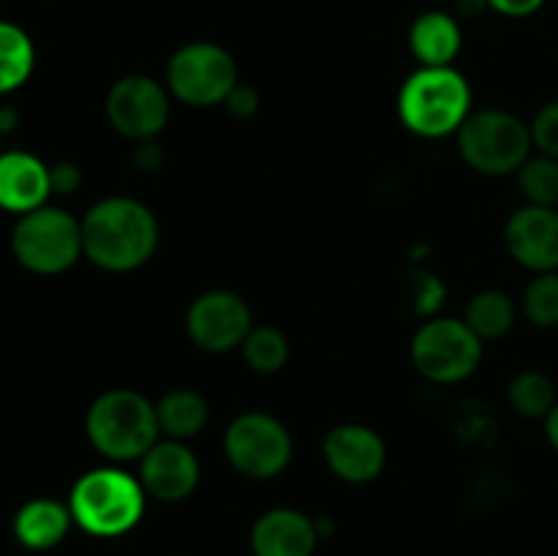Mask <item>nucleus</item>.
Returning <instances> with one entry per match:
<instances>
[{
	"label": "nucleus",
	"mask_w": 558,
	"mask_h": 556,
	"mask_svg": "<svg viewBox=\"0 0 558 556\" xmlns=\"http://www.w3.org/2000/svg\"><path fill=\"white\" fill-rule=\"evenodd\" d=\"M227 109L234 118H251L259 109V93L248 85H238L227 98Z\"/></svg>",
	"instance_id": "obj_28"
},
{
	"label": "nucleus",
	"mask_w": 558,
	"mask_h": 556,
	"mask_svg": "<svg viewBox=\"0 0 558 556\" xmlns=\"http://www.w3.org/2000/svg\"><path fill=\"white\" fill-rule=\"evenodd\" d=\"M90 445L109 461H136L161 436L156 403L136 390H107L90 403L85 418Z\"/></svg>",
	"instance_id": "obj_3"
},
{
	"label": "nucleus",
	"mask_w": 558,
	"mask_h": 556,
	"mask_svg": "<svg viewBox=\"0 0 558 556\" xmlns=\"http://www.w3.org/2000/svg\"><path fill=\"white\" fill-rule=\"evenodd\" d=\"M140 483L158 501H180L199 483V461L185 442H156L140 458Z\"/></svg>",
	"instance_id": "obj_14"
},
{
	"label": "nucleus",
	"mask_w": 558,
	"mask_h": 556,
	"mask_svg": "<svg viewBox=\"0 0 558 556\" xmlns=\"http://www.w3.org/2000/svg\"><path fill=\"white\" fill-rule=\"evenodd\" d=\"M223 450L240 474L270 480L278 478L292 461V436L272 414L245 412L229 423Z\"/></svg>",
	"instance_id": "obj_9"
},
{
	"label": "nucleus",
	"mask_w": 558,
	"mask_h": 556,
	"mask_svg": "<svg viewBox=\"0 0 558 556\" xmlns=\"http://www.w3.org/2000/svg\"><path fill=\"white\" fill-rule=\"evenodd\" d=\"M319 540V527L305 512L276 507L256 518L251 529L254 556H311Z\"/></svg>",
	"instance_id": "obj_15"
},
{
	"label": "nucleus",
	"mask_w": 558,
	"mask_h": 556,
	"mask_svg": "<svg viewBox=\"0 0 558 556\" xmlns=\"http://www.w3.org/2000/svg\"><path fill=\"white\" fill-rule=\"evenodd\" d=\"M107 118L125 140H156L169 120V87L145 74L123 76L109 87Z\"/></svg>",
	"instance_id": "obj_11"
},
{
	"label": "nucleus",
	"mask_w": 558,
	"mask_h": 556,
	"mask_svg": "<svg viewBox=\"0 0 558 556\" xmlns=\"http://www.w3.org/2000/svg\"><path fill=\"white\" fill-rule=\"evenodd\" d=\"M238 85V63L227 49L213 41H191L169 58V93L189 107L227 104L229 93Z\"/></svg>",
	"instance_id": "obj_7"
},
{
	"label": "nucleus",
	"mask_w": 558,
	"mask_h": 556,
	"mask_svg": "<svg viewBox=\"0 0 558 556\" xmlns=\"http://www.w3.org/2000/svg\"><path fill=\"white\" fill-rule=\"evenodd\" d=\"M510 403L521 418H548L550 409L558 403L554 379L539 374V371H523V374H518L515 379H512Z\"/></svg>",
	"instance_id": "obj_22"
},
{
	"label": "nucleus",
	"mask_w": 558,
	"mask_h": 556,
	"mask_svg": "<svg viewBox=\"0 0 558 556\" xmlns=\"http://www.w3.org/2000/svg\"><path fill=\"white\" fill-rule=\"evenodd\" d=\"M518 185L529 205L558 207V158L554 156H529L518 169Z\"/></svg>",
	"instance_id": "obj_24"
},
{
	"label": "nucleus",
	"mask_w": 558,
	"mask_h": 556,
	"mask_svg": "<svg viewBox=\"0 0 558 556\" xmlns=\"http://www.w3.org/2000/svg\"><path fill=\"white\" fill-rule=\"evenodd\" d=\"M398 114L412 134L441 140L472 114V87L452 65H420L398 93Z\"/></svg>",
	"instance_id": "obj_2"
},
{
	"label": "nucleus",
	"mask_w": 558,
	"mask_h": 556,
	"mask_svg": "<svg viewBox=\"0 0 558 556\" xmlns=\"http://www.w3.org/2000/svg\"><path fill=\"white\" fill-rule=\"evenodd\" d=\"M16 123H20V114H16V109L0 107V134H9V131H14Z\"/></svg>",
	"instance_id": "obj_33"
},
{
	"label": "nucleus",
	"mask_w": 558,
	"mask_h": 556,
	"mask_svg": "<svg viewBox=\"0 0 558 556\" xmlns=\"http://www.w3.org/2000/svg\"><path fill=\"white\" fill-rule=\"evenodd\" d=\"M523 314L534 327H558V270L532 278L523 292Z\"/></svg>",
	"instance_id": "obj_25"
},
{
	"label": "nucleus",
	"mask_w": 558,
	"mask_h": 556,
	"mask_svg": "<svg viewBox=\"0 0 558 556\" xmlns=\"http://www.w3.org/2000/svg\"><path fill=\"white\" fill-rule=\"evenodd\" d=\"M532 131L518 114L505 109H480L458 129V150L480 174H510L532 156Z\"/></svg>",
	"instance_id": "obj_5"
},
{
	"label": "nucleus",
	"mask_w": 558,
	"mask_h": 556,
	"mask_svg": "<svg viewBox=\"0 0 558 556\" xmlns=\"http://www.w3.org/2000/svg\"><path fill=\"white\" fill-rule=\"evenodd\" d=\"M456 11L461 16H477L488 11V0H456Z\"/></svg>",
	"instance_id": "obj_31"
},
{
	"label": "nucleus",
	"mask_w": 558,
	"mask_h": 556,
	"mask_svg": "<svg viewBox=\"0 0 558 556\" xmlns=\"http://www.w3.org/2000/svg\"><path fill=\"white\" fill-rule=\"evenodd\" d=\"M483 360V338L463 319L441 316L420 325L412 338V363L425 379L450 385L477 371Z\"/></svg>",
	"instance_id": "obj_8"
},
{
	"label": "nucleus",
	"mask_w": 558,
	"mask_h": 556,
	"mask_svg": "<svg viewBox=\"0 0 558 556\" xmlns=\"http://www.w3.org/2000/svg\"><path fill=\"white\" fill-rule=\"evenodd\" d=\"M325 461L347 483H371L387 463V447L374 428L360 423L336 425L325 436Z\"/></svg>",
	"instance_id": "obj_13"
},
{
	"label": "nucleus",
	"mask_w": 558,
	"mask_h": 556,
	"mask_svg": "<svg viewBox=\"0 0 558 556\" xmlns=\"http://www.w3.org/2000/svg\"><path fill=\"white\" fill-rule=\"evenodd\" d=\"M49 180H52V191H58V194H74L82 183V172L76 164L63 161L49 167Z\"/></svg>",
	"instance_id": "obj_29"
},
{
	"label": "nucleus",
	"mask_w": 558,
	"mask_h": 556,
	"mask_svg": "<svg viewBox=\"0 0 558 556\" xmlns=\"http://www.w3.org/2000/svg\"><path fill=\"white\" fill-rule=\"evenodd\" d=\"M145 488L123 469H93L74 483L69 510L76 527L96 537H120L140 523L145 512Z\"/></svg>",
	"instance_id": "obj_4"
},
{
	"label": "nucleus",
	"mask_w": 558,
	"mask_h": 556,
	"mask_svg": "<svg viewBox=\"0 0 558 556\" xmlns=\"http://www.w3.org/2000/svg\"><path fill=\"white\" fill-rule=\"evenodd\" d=\"M71 523H74V516L63 501L31 499L14 516V534L25 548L47 551L69 534Z\"/></svg>",
	"instance_id": "obj_18"
},
{
	"label": "nucleus",
	"mask_w": 558,
	"mask_h": 556,
	"mask_svg": "<svg viewBox=\"0 0 558 556\" xmlns=\"http://www.w3.org/2000/svg\"><path fill=\"white\" fill-rule=\"evenodd\" d=\"M412 298H414V311L420 316L434 314L436 309L445 300V287H441L439 278L428 270H414L412 273Z\"/></svg>",
	"instance_id": "obj_27"
},
{
	"label": "nucleus",
	"mask_w": 558,
	"mask_h": 556,
	"mask_svg": "<svg viewBox=\"0 0 558 556\" xmlns=\"http://www.w3.org/2000/svg\"><path fill=\"white\" fill-rule=\"evenodd\" d=\"M532 142L539 153L558 158V101L545 104L529 123Z\"/></svg>",
	"instance_id": "obj_26"
},
{
	"label": "nucleus",
	"mask_w": 558,
	"mask_h": 556,
	"mask_svg": "<svg viewBox=\"0 0 558 556\" xmlns=\"http://www.w3.org/2000/svg\"><path fill=\"white\" fill-rule=\"evenodd\" d=\"M545 434H548V442L550 447L558 452V403L554 409H550V414L545 418Z\"/></svg>",
	"instance_id": "obj_32"
},
{
	"label": "nucleus",
	"mask_w": 558,
	"mask_h": 556,
	"mask_svg": "<svg viewBox=\"0 0 558 556\" xmlns=\"http://www.w3.org/2000/svg\"><path fill=\"white\" fill-rule=\"evenodd\" d=\"M243 358L256 374H278L289 360V341L276 327H254L243 341Z\"/></svg>",
	"instance_id": "obj_23"
},
{
	"label": "nucleus",
	"mask_w": 558,
	"mask_h": 556,
	"mask_svg": "<svg viewBox=\"0 0 558 556\" xmlns=\"http://www.w3.org/2000/svg\"><path fill=\"white\" fill-rule=\"evenodd\" d=\"M515 300L507 292H499V289H485V292L474 294L466 305V322L474 333H477L483 341H490V338H501L505 333H510V327L515 325Z\"/></svg>",
	"instance_id": "obj_21"
},
{
	"label": "nucleus",
	"mask_w": 558,
	"mask_h": 556,
	"mask_svg": "<svg viewBox=\"0 0 558 556\" xmlns=\"http://www.w3.org/2000/svg\"><path fill=\"white\" fill-rule=\"evenodd\" d=\"M251 330H254V316L248 303L229 289H210L199 294L185 314V333L202 352H232L243 347Z\"/></svg>",
	"instance_id": "obj_10"
},
{
	"label": "nucleus",
	"mask_w": 558,
	"mask_h": 556,
	"mask_svg": "<svg viewBox=\"0 0 558 556\" xmlns=\"http://www.w3.org/2000/svg\"><path fill=\"white\" fill-rule=\"evenodd\" d=\"M52 194L49 167L41 158L22 150L0 156V207L9 213H31L44 207Z\"/></svg>",
	"instance_id": "obj_16"
},
{
	"label": "nucleus",
	"mask_w": 558,
	"mask_h": 556,
	"mask_svg": "<svg viewBox=\"0 0 558 556\" xmlns=\"http://www.w3.org/2000/svg\"><path fill=\"white\" fill-rule=\"evenodd\" d=\"M545 5V0H488L490 11H499L501 16H512V20H523V16L537 14Z\"/></svg>",
	"instance_id": "obj_30"
},
{
	"label": "nucleus",
	"mask_w": 558,
	"mask_h": 556,
	"mask_svg": "<svg viewBox=\"0 0 558 556\" xmlns=\"http://www.w3.org/2000/svg\"><path fill=\"white\" fill-rule=\"evenodd\" d=\"M11 251L25 270L38 276L65 273L82 254V221L63 207H36L22 213L11 232Z\"/></svg>",
	"instance_id": "obj_6"
},
{
	"label": "nucleus",
	"mask_w": 558,
	"mask_h": 556,
	"mask_svg": "<svg viewBox=\"0 0 558 556\" xmlns=\"http://www.w3.org/2000/svg\"><path fill=\"white\" fill-rule=\"evenodd\" d=\"M507 251L534 273L558 270V207L526 205L505 227Z\"/></svg>",
	"instance_id": "obj_12"
},
{
	"label": "nucleus",
	"mask_w": 558,
	"mask_h": 556,
	"mask_svg": "<svg viewBox=\"0 0 558 556\" xmlns=\"http://www.w3.org/2000/svg\"><path fill=\"white\" fill-rule=\"evenodd\" d=\"M158 428L167 439L185 442L199 434L207 425L210 409L207 401L194 390H172L156 403Z\"/></svg>",
	"instance_id": "obj_19"
},
{
	"label": "nucleus",
	"mask_w": 558,
	"mask_h": 556,
	"mask_svg": "<svg viewBox=\"0 0 558 556\" xmlns=\"http://www.w3.org/2000/svg\"><path fill=\"white\" fill-rule=\"evenodd\" d=\"M156 245L158 221L140 200L109 196L96 202L82 218V249L101 270H136L150 259Z\"/></svg>",
	"instance_id": "obj_1"
},
{
	"label": "nucleus",
	"mask_w": 558,
	"mask_h": 556,
	"mask_svg": "<svg viewBox=\"0 0 558 556\" xmlns=\"http://www.w3.org/2000/svg\"><path fill=\"white\" fill-rule=\"evenodd\" d=\"M461 25L450 11H425L409 31V47L420 65H452L461 52Z\"/></svg>",
	"instance_id": "obj_17"
},
{
	"label": "nucleus",
	"mask_w": 558,
	"mask_h": 556,
	"mask_svg": "<svg viewBox=\"0 0 558 556\" xmlns=\"http://www.w3.org/2000/svg\"><path fill=\"white\" fill-rule=\"evenodd\" d=\"M36 65L31 36L14 22H0V96L27 82Z\"/></svg>",
	"instance_id": "obj_20"
}]
</instances>
